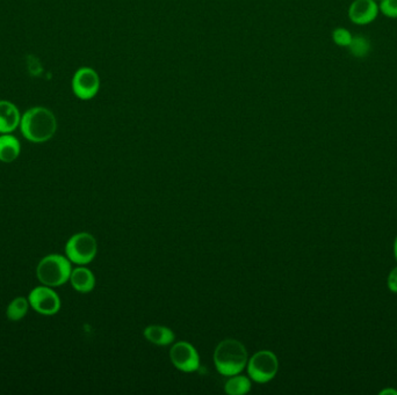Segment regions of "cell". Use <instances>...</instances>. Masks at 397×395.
I'll use <instances>...</instances> for the list:
<instances>
[{"label": "cell", "mask_w": 397, "mask_h": 395, "mask_svg": "<svg viewBox=\"0 0 397 395\" xmlns=\"http://www.w3.org/2000/svg\"><path fill=\"white\" fill-rule=\"evenodd\" d=\"M19 129L27 141L46 143L56 134L57 118L48 108L32 107L21 115Z\"/></svg>", "instance_id": "1"}, {"label": "cell", "mask_w": 397, "mask_h": 395, "mask_svg": "<svg viewBox=\"0 0 397 395\" xmlns=\"http://www.w3.org/2000/svg\"><path fill=\"white\" fill-rule=\"evenodd\" d=\"M214 364L222 376L240 375L248 365V351L243 343L235 339L221 341L214 351Z\"/></svg>", "instance_id": "2"}, {"label": "cell", "mask_w": 397, "mask_h": 395, "mask_svg": "<svg viewBox=\"0 0 397 395\" xmlns=\"http://www.w3.org/2000/svg\"><path fill=\"white\" fill-rule=\"evenodd\" d=\"M73 272L71 261L59 254L48 255L39 261L37 276L43 285L50 287H61L69 281Z\"/></svg>", "instance_id": "3"}, {"label": "cell", "mask_w": 397, "mask_h": 395, "mask_svg": "<svg viewBox=\"0 0 397 395\" xmlns=\"http://www.w3.org/2000/svg\"><path fill=\"white\" fill-rule=\"evenodd\" d=\"M248 375L258 384L271 382L279 370V360L271 350H260L248 360Z\"/></svg>", "instance_id": "4"}, {"label": "cell", "mask_w": 397, "mask_h": 395, "mask_svg": "<svg viewBox=\"0 0 397 395\" xmlns=\"http://www.w3.org/2000/svg\"><path fill=\"white\" fill-rule=\"evenodd\" d=\"M98 253V244L90 233L80 232L73 235L66 245V258L78 265H89Z\"/></svg>", "instance_id": "5"}, {"label": "cell", "mask_w": 397, "mask_h": 395, "mask_svg": "<svg viewBox=\"0 0 397 395\" xmlns=\"http://www.w3.org/2000/svg\"><path fill=\"white\" fill-rule=\"evenodd\" d=\"M170 359L181 372H195L200 368V356L197 349L186 341L174 343L170 350Z\"/></svg>", "instance_id": "6"}, {"label": "cell", "mask_w": 397, "mask_h": 395, "mask_svg": "<svg viewBox=\"0 0 397 395\" xmlns=\"http://www.w3.org/2000/svg\"><path fill=\"white\" fill-rule=\"evenodd\" d=\"M73 94L80 100H91L98 94L100 89V78L98 73L91 68L83 66L75 72L71 82Z\"/></svg>", "instance_id": "7"}, {"label": "cell", "mask_w": 397, "mask_h": 395, "mask_svg": "<svg viewBox=\"0 0 397 395\" xmlns=\"http://www.w3.org/2000/svg\"><path fill=\"white\" fill-rule=\"evenodd\" d=\"M30 306L43 315H54L61 308L59 294L50 287L42 285L32 290L28 297Z\"/></svg>", "instance_id": "8"}, {"label": "cell", "mask_w": 397, "mask_h": 395, "mask_svg": "<svg viewBox=\"0 0 397 395\" xmlns=\"http://www.w3.org/2000/svg\"><path fill=\"white\" fill-rule=\"evenodd\" d=\"M379 1L377 0H355L348 7V19L358 26H366L378 18Z\"/></svg>", "instance_id": "9"}, {"label": "cell", "mask_w": 397, "mask_h": 395, "mask_svg": "<svg viewBox=\"0 0 397 395\" xmlns=\"http://www.w3.org/2000/svg\"><path fill=\"white\" fill-rule=\"evenodd\" d=\"M21 115L16 104L0 100V134H13L19 127Z\"/></svg>", "instance_id": "10"}, {"label": "cell", "mask_w": 397, "mask_h": 395, "mask_svg": "<svg viewBox=\"0 0 397 395\" xmlns=\"http://www.w3.org/2000/svg\"><path fill=\"white\" fill-rule=\"evenodd\" d=\"M21 152L19 139L12 134H0V161L10 163L17 161Z\"/></svg>", "instance_id": "11"}, {"label": "cell", "mask_w": 397, "mask_h": 395, "mask_svg": "<svg viewBox=\"0 0 397 395\" xmlns=\"http://www.w3.org/2000/svg\"><path fill=\"white\" fill-rule=\"evenodd\" d=\"M69 281L71 282L73 289L80 294H89L95 287L94 275L85 267L73 269Z\"/></svg>", "instance_id": "12"}, {"label": "cell", "mask_w": 397, "mask_h": 395, "mask_svg": "<svg viewBox=\"0 0 397 395\" xmlns=\"http://www.w3.org/2000/svg\"><path fill=\"white\" fill-rule=\"evenodd\" d=\"M143 335L148 342L159 346H170L176 339L173 330H170L169 327L161 326V325H152V326L147 327L143 330Z\"/></svg>", "instance_id": "13"}, {"label": "cell", "mask_w": 397, "mask_h": 395, "mask_svg": "<svg viewBox=\"0 0 397 395\" xmlns=\"http://www.w3.org/2000/svg\"><path fill=\"white\" fill-rule=\"evenodd\" d=\"M250 391H251V380L242 375L229 377L224 385V392L229 395L248 394Z\"/></svg>", "instance_id": "14"}, {"label": "cell", "mask_w": 397, "mask_h": 395, "mask_svg": "<svg viewBox=\"0 0 397 395\" xmlns=\"http://www.w3.org/2000/svg\"><path fill=\"white\" fill-rule=\"evenodd\" d=\"M348 49L355 58H366L372 51L371 41L364 35H353Z\"/></svg>", "instance_id": "15"}, {"label": "cell", "mask_w": 397, "mask_h": 395, "mask_svg": "<svg viewBox=\"0 0 397 395\" xmlns=\"http://www.w3.org/2000/svg\"><path fill=\"white\" fill-rule=\"evenodd\" d=\"M30 301L26 298L18 297L11 301L7 307L6 315L11 321H19L26 315L28 312Z\"/></svg>", "instance_id": "16"}, {"label": "cell", "mask_w": 397, "mask_h": 395, "mask_svg": "<svg viewBox=\"0 0 397 395\" xmlns=\"http://www.w3.org/2000/svg\"><path fill=\"white\" fill-rule=\"evenodd\" d=\"M352 37H353V35H352L351 32L346 28H343V27H338L332 32L334 42L338 46H343V48H348L350 46Z\"/></svg>", "instance_id": "17"}, {"label": "cell", "mask_w": 397, "mask_h": 395, "mask_svg": "<svg viewBox=\"0 0 397 395\" xmlns=\"http://www.w3.org/2000/svg\"><path fill=\"white\" fill-rule=\"evenodd\" d=\"M379 10L384 17L397 19V0H380Z\"/></svg>", "instance_id": "18"}, {"label": "cell", "mask_w": 397, "mask_h": 395, "mask_svg": "<svg viewBox=\"0 0 397 395\" xmlns=\"http://www.w3.org/2000/svg\"><path fill=\"white\" fill-rule=\"evenodd\" d=\"M387 285L388 289H389L391 292L397 294V267L393 269L389 276H388Z\"/></svg>", "instance_id": "19"}, {"label": "cell", "mask_w": 397, "mask_h": 395, "mask_svg": "<svg viewBox=\"0 0 397 395\" xmlns=\"http://www.w3.org/2000/svg\"><path fill=\"white\" fill-rule=\"evenodd\" d=\"M380 394L381 395H387V394L397 395V391H396V389H384V391H381Z\"/></svg>", "instance_id": "20"}, {"label": "cell", "mask_w": 397, "mask_h": 395, "mask_svg": "<svg viewBox=\"0 0 397 395\" xmlns=\"http://www.w3.org/2000/svg\"><path fill=\"white\" fill-rule=\"evenodd\" d=\"M394 256L395 258H396V261H397V237L396 239H395V242H394Z\"/></svg>", "instance_id": "21"}, {"label": "cell", "mask_w": 397, "mask_h": 395, "mask_svg": "<svg viewBox=\"0 0 397 395\" xmlns=\"http://www.w3.org/2000/svg\"><path fill=\"white\" fill-rule=\"evenodd\" d=\"M377 1H380V0H377Z\"/></svg>", "instance_id": "22"}]
</instances>
